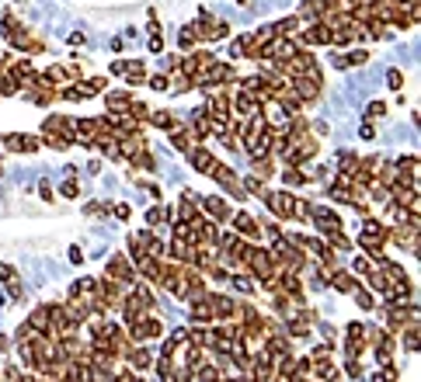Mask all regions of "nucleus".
<instances>
[{
    "label": "nucleus",
    "mask_w": 421,
    "mask_h": 382,
    "mask_svg": "<svg viewBox=\"0 0 421 382\" xmlns=\"http://www.w3.org/2000/svg\"><path fill=\"white\" fill-rule=\"evenodd\" d=\"M233 229L240 233V236H247V240H258V219H251L247 212H240V215H233Z\"/></svg>",
    "instance_id": "f257e3e1"
},
{
    "label": "nucleus",
    "mask_w": 421,
    "mask_h": 382,
    "mask_svg": "<svg viewBox=\"0 0 421 382\" xmlns=\"http://www.w3.org/2000/svg\"><path fill=\"white\" fill-rule=\"evenodd\" d=\"M188 160H191V167H195V171L209 174V167H212V153H209V150H188Z\"/></svg>",
    "instance_id": "f03ea898"
},
{
    "label": "nucleus",
    "mask_w": 421,
    "mask_h": 382,
    "mask_svg": "<svg viewBox=\"0 0 421 382\" xmlns=\"http://www.w3.org/2000/svg\"><path fill=\"white\" fill-rule=\"evenodd\" d=\"M7 146L21 153H32V150H38V139H32V135H7Z\"/></svg>",
    "instance_id": "7ed1b4c3"
},
{
    "label": "nucleus",
    "mask_w": 421,
    "mask_h": 382,
    "mask_svg": "<svg viewBox=\"0 0 421 382\" xmlns=\"http://www.w3.org/2000/svg\"><path fill=\"white\" fill-rule=\"evenodd\" d=\"M331 282H334V288H338V292H355V288H359V282H355L348 271H338Z\"/></svg>",
    "instance_id": "20e7f679"
},
{
    "label": "nucleus",
    "mask_w": 421,
    "mask_h": 382,
    "mask_svg": "<svg viewBox=\"0 0 421 382\" xmlns=\"http://www.w3.org/2000/svg\"><path fill=\"white\" fill-rule=\"evenodd\" d=\"M153 125H160V129H178V118H174V112H157L153 115Z\"/></svg>",
    "instance_id": "39448f33"
},
{
    "label": "nucleus",
    "mask_w": 421,
    "mask_h": 382,
    "mask_svg": "<svg viewBox=\"0 0 421 382\" xmlns=\"http://www.w3.org/2000/svg\"><path fill=\"white\" fill-rule=\"evenodd\" d=\"M206 212L216 215V219H227V205H223L219 198H206Z\"/></svg>",
    "instance_id": "423d86ee"
},
{
    "label": "nucleus",
    "mask_w": 421,
    "mask_h": 382,
    "mask_svg": "<svg viewBox=\"0 0 421 382\" xmlns=\"http://www.w3.org/2000/svg\"><path fill=\"white\" fill-rule=\"evenodd\" d=\"M282 177H286L289 188H300V184H306V174H300V171H286Z\"/></svg>",
    "instance_id": "0eeeda50"
},
{
    "label": "nucleus",
    "mask_w": 421,
    "mask_h": 382,
    "mask_svg": "<svg viewBox=\"0 0 421 382\" xmlns=\"http://www.w3.org/2000/svg\"><path fill=\"white\" fill-rule=\"evenodd\" d=\"M383 115H386V104H383V101H373V104L365 108V118H383Z\"/></svg>",
    "instance_id": "6e6552de"
},
{
    "label": "nucleus",
    "mask_w": 421,
    "mask_h": 382,
    "mask_svg": "<svg viewBox=\"0 0 421 382\" xmlns=\"http://www.w3.org/2000/svg\"><path fill=\"white\" fill-rule=\"evenodd\" d=\"M386 84H390L393 91H401V87H404V73H401V70H390V73H386Z\"/></svg>",
    "instance_id": "1a4fd4ad"
},
{
    "label": "nucleus",
    "mask_w": 421,
    "mask_h": 382,
    "mask_svg": "<svg viewBox=\"0 0 421 382\" xmlns=\"http://www.w3.org/2000/svg\"><path fill=\"white\" fill-rule=\"evenodd\" d=\"M355 299H359V306H362V309H373V295H369V292L355 288Z\"/></svg>",
    "instance_id": "9d476101"
},
{
    "label": "nucleus",
    "mask_w": 421,
    "mask_h": 382,
    "mask_svg": "<svg viewBox=\"0 0 421 382\" xmlns=\"http://www.w3.org/2000/svg\"><path fill=\"white\" fill-rule=\"evenodd\" d=\"M365 59H369V56L359 49V52H352V56H348V66H365Z\"/></svg>",
    "instance_id": "9b49d317"
},
{
    "label": "nucleus",
    "mask_w": 421,
    "mask_h": 382,
    "mask_svg": "<svg viewBox=\"0 0 421 382\" xmlns=\"http://www.w3.org/2000/svg\"><path fill=\"white\" fill-rule=\"evenodd\" d=\"M150 87L153 91H167L171 84H167V76H150Z\"/></svg>",
    "instance_id": "f8f14e48"
},
{
    "label": "nucleus",
    "mask_w": 421,
    "mask_h": 382,
    "mask_svg": "<svg viewBox=\"0 0 421 382\" xmlns=\"http://www.w3.org/2000/svg\"><path fill=\"white\" fill-rule=\"evenodd\" d=\"M77 191H80L77 181H66V184H63V195H66V198H77Z\"/></svg>",
    "instance_id": "ddd939ff"
},
{
    "label": "nucleus",
    "mask_w": 421,
    "mask_h": 382,
    "mask_svg": "<svg viewBox=\"0 0 421 382\" xmlns=\"http://www.w3.org/2000/svg\"><path fill=\"white\" fill-rule=\"evenodd\" d=\"M150 49H153V52H164V38H160V32L150 38Z\"/></svg>",
    "instance_id": "4468645a"
},
{
    "label": "nucleus",
    "mask_w": 421,
    "mask_h": 382,
    "mask_svg": "<svg viewBox=\"0 0 421 382\" xmlns=\"http://www.w3.org/2000/svg\"><path fill=\"white\" fill-rule=\"evenodd\" d=\"M115 215L118 219H129V205H115Z\"/></svg>",
    "instance_id": "2eb2a0df"
},
{
    "label": "nucleus",
    "mask_w": 421,
    "mask_h": 382,
    "mask_svg": "<svg viewBox=\"0 0 421 382\" xmlns=\"http://www.w3.org/2000/svg\"><path fill=\"white\" fill-rule=\"evenodd\" d=\"M240 4H247V0H240Z\"/></svg>",
    "instance_id": "dca6fc26"
}]
</instances>
